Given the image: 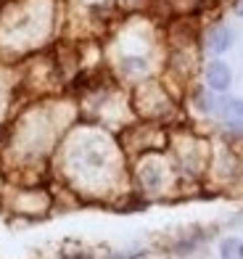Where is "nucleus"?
<instances>
[{"mask_svg": "<svg viewBox=\"0 0 243 259\" xmlns=\"http://www.w3.org/2000/svg\"><path fill=\"white\" fill-rule=\"evenodd\" d=\"M230 79H233V74H230V66L225 61H212L209 69H206V82H209V88L222 93L230 88Z\"/></svg>", "mask_w": 243, "mask_h": 259, "instance_id": "nucleus-1", "label": "nucleus"}, {"mask_svg": "<svg viewBox=\"0 0 243 259\" xmlns=\"http://www.w3.org/2000/svg\"><path fill=\"white\" fill-rule=\"evenodd\" d=\"M230 45H233V32H230L227 27L212 29V34H209V48H212L214 53H225Z\"/></svg>", "mask_w": 243, "mask_h": 259, "instance_id": "nucleus-2", "label": "nucleus"}, {"mask_svg": "<svg viewBox=\"0 0 243 259\" xmlns=\"http://www.w3.org/2000/svg\"><path fill=\"white\" fill-rule=\"evenodd\" d=\"M222 259H240V241L235 238L222 241Z\"/></svg>", "mask_w": 243, "mask_h": 259, "instance_id": "nucleus-3", "label": "nucleus"}, {"mask_svg": "<svg viewBox=\"0 0 243 259\" xmlns=\"http://www.w3.org/2000/svg\"><path fill=\"white\" fill-rule=\"evenodd\" d=\"M122 64H124V72H145L148 69V64L143 61V58H137V56H127Z\"/></svg>", "mask_w": 243, "mask_h": 259, "instance_id": "nucleus-4", "label": "nucleus"}, {"mask_svg": "<svg viewBox=\"0 0 243 259\" xmlns=\"http://www.w3.org/2000/svg\"><path fill=\"white\" fill-rule=\"evenodd\" d=\"M145 183L151 185V188H156V185H159V172H156L154 167H148V172H145Z\"/></svg>", "mask_w": 243, "mask_h": 259, "instance_id": "nucleus-5", "label": "nucleus"}, {"mask_svg": "<svg viewBox=\"0 0 243 259\" xmlns=\"http://www.w3.org/2000/svg\"><path fill=\"white\" fill-rule=\"evenodd\" d=\"M240 256H243V243H240Z\"/></svg>", "mask_w": 243, "mask_h": 259, "instance_id": "nucleus-6", "label": "nucleus"}, {"mask_svg": "<svg viewBox=\"0 0 243 259\" xmlns=\"http://www.w3.org/2000/svg\"><path fill=\"white\" fill-rule=\"evenodd\" d=\"M238 11H240V14H243V8H238Z\"/></svg>", "mask_w": 243, "mask_h": 259, "instance_id": "nucleus-7", "label": "nucleus"}]
</instances>
